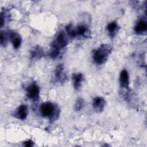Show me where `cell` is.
Here are the masks:
<instances>
[{"label": "cell", "instance_id": "obj_16", "mask_svg": "<svg viewBox=\"0 0 147 147\" xmlns=\"http://www.w3.org/2000/svg\"><path fill=\"white\" fill-rule=\"evenodd\" d=\"M9 37L8 32L1 31L0 34V44L2 47H5L7 43Z\"/></svg>", "mask_w": 147, "mask_h": 147}, {"label": "cell", "instance_id": "obj_12", "mask_svg": "<svg viewBox=\"0 0 147 147\" xmlns=\"http://www.w3.org/2000/svg\"><path fill=\"white\" fill-rule=\"evenodd\" d=\"M134 32L137 34H142L147 30V23L144 19L139 20L134 28Z\"/></svg>", "mask_w": 147, "mask_h": 147}, {"label": "cell", "instance_id": "obj_8", "mask_svg": "<svg viewBox=\"0 0 147 147\" xmlns=\"http://www.w3.org/2000/svg\"><path fill=\"white\" fill-rule=\"evenodd\" d=\"M119 85L123 89L127 90L129 87V75L126 69L122 70L120 73Z\"/></svg>", "mask_w": 147, "mask_h": 147}, {"label": "cell", "instance_id": "obj_15", "mask_svg": "<svg viewBox=\"0 0 147 147\" xmlns=\"http://www.w3.org/2000/svg\"><path fill=\"white\" fill-rule=\"evenodd\" d=\"M65 31L67 32V35L68 37H69L71 38H74L76 37V33H75V29L74 26H73L72 24H70L67 25L65 28Z\"/></svg>", "mask_w": 147, "mask_h": 147}, {"label": "cell", "instance_id": "obj_11", "mask_svg": "<svg viewBox=\"0 0 147 147\" xmlns=\"http://www.w3.org/2000/svg\"><path fill=\"white\" fill-rule=\"evenodd\" d=\"M106 28L109 36L111 38L114 37L119 30V26L118 23L115 21L109 23Z\"/></svg>", "mask_w": 147, "mask_h": 147}, {"label": "cell", "instance_id": "obj_7", "mask_svg": "<svg viewBox=\"0 0 147 147\" xmlns=\"http://www.w3.org/2000/svg\"><path fill=\"white\" fill-rule=\"evenodd\" d=\"M8 33L9 39L11 40L13 48L15 49H18L20 48L22 43V38L20 35L17 32L12 30L9 31Z\"/></svg>", "mask_w": 147, "mask_h": 147}, {"label": "cell", "instance_id": "obj_20", "mask_svg": "<svg viewBox=\"0 0 147 147\" xmlns=\"http://www.w3.org/2000/svg\"><path fill=\"white\" fill-rule=\"evenodd\" d=\"M23 145H24V146H25L26 147H31L34 145V142H33V141H32L30 140H28L24 141L23 142Z\"/></svg>", "mask_w": 147, "mask_h": 147}, {"label": "cell", "instance_id": "obj_19", "mask_svg": "<svg viewBox=\"0 0 147 147\" xmlns=\"http://www.w3.org/2000/svg\"><path fill=\"white\" fill-rule=\"evenodd\" d=\"M6 13L3 12L2 11L1 13V17H0V25H1V28H2V26L4 25L5 22L6 21Z\"/></svg>", "mask_w": 147, "mask_h": 147}, {"label": "cell", "instance_id": "obj_5", "mask_svg": "<svg viewBox=\"0 0 147 147\" xmlns=\"http://www.w3.org/2000/svg\"><path fill=\"white\" fill-rule=\"evenodd\" d=\"M55 79L59 83H63L67 79V75L64 72V66L62 64H59L55 70Z\"/></svg>", "mask_w": 147, "mask_h": 147}, {"label": "cell", "instance_id": "obj_9", "mask_svg": "<svg viewBox=\"0 0 147 147\" xmlns=\"http://www.w3.org/2000/svg\"><path fill=\"white\" fill-rule=\"evenodd\" d=\"M105 104V100L100 96H96L92 100V107L96 113L102 112L104 110Z\"/></svg>", "mask_w": 147, "mask_h": 147}, {"label": "cell", "instance_id": "obj_17", "mask_svg": "<svg viewBox=\"0 0 147 147\" xmlns=\"http://www.w3.org/2000/svg\"><path fill=\"white\" fill-rule=\"evenodd\" d=\"M84 106V102L82 98H78L75 102L74 105V109L76 111H81Z\"/></svg>", "mask_w": 147, "mask_h": 147}, {"label": "cell", "instance_id": "obj_3", "mask_svg": "<svg viewBox=\"0 0 147 147\" xmlns=\"http://www.w3.org/2000/svg\"><path fill=\"white\" fill-rule=\"evenodd\" d=\"M68 44V37L64 32L63 30H61L58 32L55 40L51 43V47L56 48L60 50L67 47Z\"/></svg>", "mask_w": 147, "mask_h": 147}, {"label": "cell", "instance_id": "obj_13", "mask_svg": "<svg viewBox=\"0 0 147 147\" xmlns=\"http://www.w3.org/2000/svg\"><path fill=\"white\" fill-rule=\"evenodd\" d=\"M75 29L76 37H87L89 33L88 26L85 24H80Z\"/></svg>", "mask_w": 147, "mask_h": 147}, {"label": "cell", "instance_id": "obj_10", "mask_svg": "<svg viewBox=\"0 0 147 147\" xmlns=\"http://www.w3.org/2000/svg\"><path fill=\"white\" fill-rule=\"evenodd\" d=\"M84 80L83 75L80 72L74 73L72 75V81L74 88L76 90H78L82 85Z\"/></svg>", "mask_w": 147, "mask_h": 147}, {"label": "cell", "instance_id": "obj_6", "mask_svg": "<svg viewBox=\"0 0 147 147\" xmlns=\"http://www.w3.org/2000/svg\"><path fill=\"white\" fill-rule=\"evenodd\" d=\"M28 114V107L26 105L22 104L17 107L14 113V116L18 119L24 120Z\"/></svg>", "mask_w": 147, "mask_h": 147}, {"label": "cell", "instance_id": "obj_4", "mask_svg": "<svg viewBox=\"0 0 147 147\" xmlns=\"http://www.w3.org/2000/svg\"><path fill=\"white\" fill-rule=\"evenodd\" d=\"M26 96L32 101H37L40 97V88L37 84L32 83L26 88Z\"/></svg>", "mask_w": 147, "mask_h": 147}, {"label": "cell", "instance_id": "obj_14", "mask_svg": "<svg viewBox=\"0 0 147 147\" xmlns=\"http://www.w3.org/2000/svg\"><path fill=\"white\" fill-rule=\"evenodd\" d=\"M32 59L38 60L44 56V51L40 46H36L32 48L30 53Z\"/></svg>", "mask_w": 147, "mask_h": 147}, {"label": "cell", "instance_id": "obj_1", "mask_svg": "<svg viewBox=\"0 0 147 147\" xmlns=\"http://www.w3.org/2000/svg\"><path fill=\"white\" fill-rule=\"evenodd\" d=\"M41 115L45 118H48L51 122H53L58 119L60 115V109L59 107L50 102L42 103L40 107Z\"/></svg>", "mask_w": 147, "mask_h": 147}, {"label": "cell", "instance_id": "obj_2", "mask_svg": "<svg viewBox=\"0 0 147 147\" xmlns=\"http://www.w3.org/2000/svg\"><path fill=\"white\" fill-rule=\"evenodd\" d=\"M112 48L108 44H102L94 50L92 58L94 62L98 65L105 64L109 55L111 53Z\"/></svg>", "mask_w": 147, "mask_h": 147}, {"label": "cell", "instance_id": "obj_18", "mask_svg": "<svg viewBox=\"0 0 147 147\" xmlns=\"http://www.w3.org/2000/svg\"><path fill=\"white\" fill-rule=\"evenodd\" d=\"M60 52V49L56 48L51 47V50L49 51L48 55L52 59H56L59 56Z\"/></svg>", "mask_w": 147, "mask_h": 147}]
</instances>
